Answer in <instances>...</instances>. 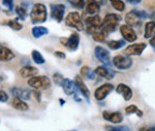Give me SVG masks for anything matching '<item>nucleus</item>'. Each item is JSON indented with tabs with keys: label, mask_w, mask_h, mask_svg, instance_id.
Listing matches in <instances>:
<instances>
[{
	"label": "nucleus",
	"mask_w": 155,
	"mask_h": 131,
	"mask_svg": "<svg viewBox=\"0 0 155 131\" xmlns=\"http://www.w3.org/2000/svg\"><path fill=\"white\" fill-rule=\"evenodd\" d=\"M48 18V11L47 6L42 3H35L32 6V9L30 11V19L32 24H39L47 21Z\"/></svg>",
	"instance_id": "1"
},
{
	"label": "nucleus",
	"mask_w": 155,
	"mask_h": 131,
	"mask_svg": "<svg viewBox=\"0 0 155 131\" xmlns=\"http://www.w3.org/2000/svg\"><path fill=\"white\" fill-rule=\"evenodd\" d=\"M120 16L116 14H107L106 17H104V21H102V24H101V32L104 33V35L110 34L112 32L115 31L116 27L118 26V23L120 21Z\"/></svg>",
	"instance_id": "2"
},
{
	"label": "nucleus",
	"mask_w": 155,
	"mask_h": 131,
	"mask_svg": "<svg viewBox=\"0 0 155 131\" xmlns=\"http://www.w3.org/2000/svg\"><path fill=\"white\" fill-rule=\"evenodd\" d=\"M27 84L33 89L46 90L51 87V80L46 75H36L27 80Z\"/></svg>",
	"instance_id": "3"
},
{
	"label": "nucleus",
	"mask_w": 155,
	"mask_h": 131,
	"mask_svg": "<svg viewBox=\"0 0 155 131\" xmlns=\"http://www.w3.org/2000/svg\"><path fill=\"white\" fill-rule=\"evenodd\" d=\"M65 24L68 27L77 29L78 31H83L84 30V24L82 22L81 15L78 11H71L65 18Z\"/></svg>",
	"instance_id": "4"
},
{
	"label": "nucleus",
	"mask_w": 155,
	"mask_h": 131,
	"mask_svg": "<svg viewBox=\"0 0 155 131\" xmlns=\"http://www.w3.org/2000/svg\"><path fill=\"white\" fill-rule=\"evenodd\" d=\"M112 63H113V65L117 69L125 70L130 68L134 62H132V59L130 57L124 56V55H117V56L114 57Z\"/></svg>",
	"instance_id": "5"
},
{
	"label": "nucleus",
	"mask_w": 155,
	"mask_h": 131,
	"mask_svg": "<svg viewBox=\"0 0 155 131\" xmlns=\"http://www.w3.org/2000/svg\"><path fill=\"white\" fill-rule=\"evenodd\" d=\"M60 42H61L63 46H65L69 51H77V49L79 47L80 44V36L79 33L74 32L71 34V36L68 38L66 37H61L60 38Z\"/></svg>",
	"instance_id": "6"
},
{
	"label": "nucleus",
	"mask_w": 155,
	"mask_h": 131,
	"mask_svg": "<svg viewBox=\"0 0 155 131\" xmlns=\"http://www.w3.org/2000/svg\"><path fill=\"white\" fill-rule=\"evenodd\" d=\"M94 55L97 58V60H99L102 64H104V66H111L112 65L110 52L104 49V47H102L101 46L96 47L94 49Z\"/></svg>",
	"instance_id": "7"
},
{
	"label": "nucleus",
	"mask_w": 155,
	"mask_h": 131,
	"mask_svg": "<svg viewBox=\"0 0 155 131\" xmlns=\"http://www.w3.org/2000/svg\"><path fill=\"white\" fill-rule=\"evenodd\" d=\"M113 90H114V85L106 83V84L101 85V87L95 89V91H94V97H95L96 100L101 101V100L106 99V97L113 91Z\"/></svg>",
	"instance_id": "8"
},
{
	"label": "nucleus",
	"mask_w": 155,
	"mask_h": 131,
	"mask_svg": "<svg viewBox=\"0 0 155 131\" xmlns=\"http://www.w3.org/2000/svg\"><path fill=\"white\" fill-rule=\"evenodd\" d=\"M50 9H51V17L56 20L58 23H61L64 18L65 5L64 4H52Z\"/></svg>",
	"instance_id": "9"
},
{
	"label": "nucleus",
	"mask_w": 155,
	"mask_h": 131,
	"mask_svg": "<svg viewBox=\"0 0 155 131\" xmlns=\"http://www.w3.org/2000/svg\"><path fill=\"white\" fill-rule=\"evenodd\" d=\"M146 49V44L141 42V44H130L124 50V55L125 56H140L142 55V53L144 52V50Z\"/></svg>",
	"instance_id": "10"
},
{
	"label": "nucleus",
	"mask_w": 155,
	"mask_h": 131,
	"mask_svg": "<svg viewBox=\"0 0 155 131\" xmlns=\"http://www.w3.org/2000/svg\"><path fill=\"white\" fill-rule=\"evenodd\" d=\"M120 32H121V35L123 36V38L125 39L126 41L134 42V41H136L137 38L136 31L132 29V27L128 26V25H126V24L120 26Z\"/></svg>",
	"instance_id": "11"
},
{
	"label": "nucleus",
	"mask_w": 155,
	"mask_h": 131,
	"mask_svg": "<svg viewBox=\"0 0 155 131\" xmlns=\"http://www.w3.org/2000/svg\"><path fill=\"white\" fill-rule=\"evenodd\" d=\"M102 118H104V120L109 121V122L113 123V124H119V123L122 122V120H123V117H122V115L120 114L119 112H107V110H104V113H102Z\"/></svg>",
	"instance_id": "12"
},
{
	"label": "nucleus",
	"mask_w": 155,
	"mask_h": 131,
	"mask_svg": "<svg viewBox=\"0 0 155 131\" xmlns=\"http://www.w3.org/2000/svg\"><path fill=\"white\" fill-rule=\"evenodd\" d=\"M11 92L12 94V96L19 98V99L22 100H29L30 97H31V92L27 89H22V88H12Z\"/></svg>",
	"instance_id": "13"
},
{
	"label": "nucleus",
	"mask_w": 155,
	"mask_h": 131,
	"mask_svg": "<svg viewBox=\"0 0 155 131\" xmlns=\"http://www.w3.org/2000/svg\"><path fill=\"white\" fill-rule=\"evenodd\" d=\"M74 83H76V86L78 88V91L81 92V94L86 98L87 101H89V98H90V91L89 89L87 88V86L85 85V83L83 82V80L81 79L80 75H77L76 79H74Z\"/></svg>",
	"instance_id": "14"
},
{
	"label": "nucleus",
	"mask_w": 155,
	"mask_h": 131,
	"mask_svg": "<svg viewBox=\"0 0 155 131\" xmlns=\"http://www.w3.org/2000/svg\"><path fill=\"white\" fill-rule=\"evenodd\" d=\"M116 92L123 95V98L125 101H128L132 98V90L125 84H119L116 87Z\"/></svg>",
	"instance_id": "15"
},
{
	"label": "nucleus",
	"mask_w": 155,
	"mask_h": 131,
	"mask_svg": "<svg viewBox=\"0 0 155 131\" xmlns=\"http://www.w3.org/2000/svg\"><path fill=\"white\" fill-rule=\"evenodd\" d=\"M61 87L63 88V91L66 95H72V94L74 95L76 92L78 91L76 83L72 82V80L69 79H64L63 84H62Z\"/></svg>",
	"instance_id": "16"
},
{
	"label": "nucleus",
	"mask_w": 155,
	"mask_h": 131,
	"mask_svg": "<svg viewBox=\"0 0 155 131\" xmlns=\"http://www.w3.org/2000/svg\"><path fill=\"white\" fill-rule=\"evenodd\" d=\"M37 72H38V70L37 68L33 66H24L22 67L21 69H20L19 74L21 75L22 77H25V79H31V77H36Z\"/></svg>",
	"instance_id": "17"
},
{
	"label": "nucleus",
	"mask_w": 155,
	"mask_h": 131,
	"mask_svg": "<svg viewBox=\"0 0 155 131\" xmlns=\"http://www.w3.org/2000/svg\"><path fill=\"white\" fill-rule=\"evenodd\" d=\"M94 74L101 77H104V79L111 80L115 77V72L112 71L111 69H109L106 66H98L94 70Z\"/></svg>",
	"instance_id": "18"
},
{
	"label": "nucleus",
	"mask_w": 155,
	"mask_h": 131,
	"mask_svg": "<svg viewBox=\"0 0 155 131\" xmlns=\"http://www.w3.org/2000/svg\"><path fill=\"white\" fill-rule=\"evenodd\" d=\"M15 58V54L8 47L0 46V61H11Z\"/></svg>",
	"instance_id": "19"
},
{
	"label": "nucleus",
	"mask_w": 155,
	"mask_h": 131,
	"mask_svg": "<svg viewBox=\"0 0 155 131\" xmlns=\"http://www.w3.org/2000/svg\"><path fill=\"white\" fill-rule=\"evenodd\" d=\"M12 106L14 107L15 110H21V112H26V110H28V108H29V105L27 104L24 100L19 99V98H16V97L12 98Z\"/></svg>",
	"instance_id": "20"
},
{
	"label": "nucleus",
	"mask_w": 155,
	"mask_h": 131,
	"mask_svg": "<svg viewBox=\"0 0 155 131\" xmlns=\"http://www.w3.org/2000/svg\"><path fill=\"white\" fill-rule=\"evenodd\" d=\"M87 24H88V27H93V28H96V29H101V19L99 16H92V17H89V18H86L85 20Z\"/></svg>",
	"instance_id": "21"
},
{
	"label": "nucleus",
	"mask_w": 155,
	"mask_h": 131,
	"mask_svg": "<svg viewBox=\"0 0 155 131\" xmlns=\"http://www.w3.org/2000/svg\"><path fill=\"white\" fill-rule=\"evenodd\" d=\"M140 18L137 16L136 12L134 11H129L128 14L125 16V22H126V25H128V26H137V25H140Z\"/></svg>",
	"instance_id": "22"
},
{
	"label": "nucleus",
	"mask_w": 155,
	"mask_h": 131,
	"mask_svg": "<svg viewBox=\"0 0 155 131\" xmlns=\"http://www.w3.org/2000/svg\"><path fill=\"white\" fill-rule=\"evenodd\" d=\"M155 36V22L150 21L147 22L145 25V33L144 37L145 38H152Z\"/></svg>",
	"instance_id": "23"
},
{
	"label": "nucleus",
	"mask_w": 155,
	"mask_h": 131,
	"mask_svg": "<svg viewBox=\"0 0 155 131\" xmlns=\"http://www.w3.org/2000/svg\"><path fill=\"white\" fill-rule=\"evenodd\" d=\"M31 32H32L33 37H35V38H41L44 35L49 34V29L44 26H35L32 28Z\"/></svg>",
	"instance_id": "24"
},
{
	"label": "nucleus",
	"mask_w": 155,
	"mask_h": 131,
	"mask_svg": "<svg viewBox=\"0 0 155 131\" xmlns=\"http://www.w3.org/2000/svg\"><path fill=\"white\" fill-rule=\"evenodd\" d=\"M101 11V6L99 4L95 1H89L88 4L86 5V11L89 15H94L96 16V14H98Z\"/></svg>",
	"instance_id": "25"
},
{
	"label": "nucleus",
	"mask_w": 155,
	"mask_h": 131,
	"mask_svg": "<svg viewBox=\"0 0 155 131\" xmlns=\"http://www.w3.org/2000/svg\"><path fill=\"white\" fill-rule=\"evenodd\" d=\"M107 44L110 49L114 50L115 51V50H119V49H121L122 47L125 46V40H122V39H120V40H109V41L107 42Z\"/></svg>",
	"instance_id": "26"
},
{
	"label": "nucleus",
	"mask_w": 155,
	"mask_h": 131,
	"mask_svg": "<svg viewBox=\"0 0 155 131\" xmlns=\"http://www.w3.org/2000/svg\"><path fill=\"white\" fill-rule=\"evenodd\" d=\"M31 57H32V60H33L36 64L41 65V64H44V63L46 62V60H45L44 56L41 55V53H39L38 51H36V50H33V51H32Z\"/></svg>",
	"instance_id": "27"
},
{
	"label": "nucleus",
	"mask_w": 155,
	"mask_h": 131,
	"mask_svg": "<svg viewBox=\"0 0 155 131\" xmlns=\"http://www.w3.org/2000/svg\"><path fill=\"white\" fill-rule=\"evenodd\" d=\"M81 75L84 77H86V79H89V80L95 79V74H94V71H92L88 66L82 67L81 68Z\"/></svg>",
	"instance_id": "28"
},
{
	"label": "nucleus",
	"mask_w": 155,
	"mask_h": 131,
	"mask_svg": "<svg viewBox=\"0 0 155 131\" xmlns=\"http://www.w3.org/2000/svg\"><path fill=\"white\" fill-rule=\"evenodd\" d=\"M125 113L127 115H131V114H137V117L142 118L143 117V112L141 110L137 107V105L134 104H131V105H128L126 108H125Z\"/></svg>",
	"instance_id": "29"
},
{
	"label": "nucleus",
	"mask_w": 155,
	"mask_h": 131,
	"mask_svg": "<svg viewBox=\"0 0 155 131\" xmlns=\"http://www.w3.org/2000/svg\"><path fill=\"white\" fill-rule=\"evenodd\" d=\"M3 24L7 25L8 27H11V28L12 30H15V31H19V30H21L23 28V25L21 23H19L17 20H9V21H7V22H4Z\"/></svg>",
	"instance_id": "30"
},
{
	"label": "nucleus",
	"mask_w": 155,
	"mask_h": 131,
	"mask_svg": "<svg viewBox=\"0 0 155 131\" xmlns=\"http://www.w3.org/2000/svg\"><path fill=\"white\" fill-rule=\"evenodd\" d=\"M111 4H112V6L118 11H123L124 9H125V3H124L122 0H112Z\"/></svg>",
	"instance_id": "31"
},
{
	"label": "nucleus",
	"mask_w": 155,
	"mask_h": 131,
	"mask_svg": "<svg viewBox=\"0 0 155 131\" xmlns=\"http://www.w3.org/2000/svg\"><path fill=\"white\" fill-rule=\"evenodd\" d=\"M15 11H16L17 15H18L19 19H21V20H23V21H24V20L27 18V11H26V8H25V7L21 6V5H18V6H16Z\"/></svg>",
	"instance_id": "32"
},
{
	"label": "nucleus",
	"mask_w": 155,
	"mask_h": 131,
	"mask_svg": "<svg viewBox=\"0 0 155 131\" xmlns=\"http://www.w3.org/2000/svg\"><path fill=\"white\" fill-rule=\"evenodd\" d=\"M53 80L57 86H62V84H63V80H64V77L62 74L56 72V74H54V75H53Z\"/></svg>",
	"instance_id": "33"
},
{
	"label": "nucleus",
	"mask_w": 155,
	"mask_h": 131,
	"mask_svg": "<svg viewBox=\"0 0 155 131\" xmlns=\"http://www.w3.org/2000/svg\"><path fill=\"white\" fill-rule=\"evenodd\" d=\"M107 131H129V128L127 126H117V127H113V126H107Z\"/></svg>",
	"instance_id": "34"
},
{
	"label": "nucleus",
	"mask_w": 155,
	"mask_h": 131,
	"mask_svg": "<svg viewBox=\"0 0 155 131\" xmlns=\"http://www.w3.org/2000/svg\"><path fill=\"white\" fill-rule=\"evenodd\" d=\"M71 4L79 9H83L85 7V1H83V0H74V1H71Z\"/></svg>",
	"instance_id": "35"
},
{
	"label": "nucleus",
	"mask_w": 155,
	"mask_h": 131,
	"mask_svg": "<svg viewBox=\"0 0 155 131\" xmlns=\"http://www.w3.org/2000/svg\"><path fill=\"white\" fill-rule=\"evenodd\" d=\"M92 37H93V39L95 40V41L102 42L104 40V38H106V35L102 33L101 31H98V32H96V33H94L93 35H92Z\"/></svg>",
	"instance_id": "36"
},
{
	"label": "nucleus",
	"mask_w": 155,
	"mask_h": 131,
	"mask_svg": "<svg viewBox=\"0 0 155 131\" xmlns=\"http://www.w3.org/2000/svg\"><path fill=\"white\" fill-rule=\"evenodd\" d=\"M2 4H3L4 6L7 7V8L9 9V11H12V9L15 8V5H14V2L11 1V0H3V1L1 2Z\"/></svg>",
	"instance_id": "37"
},
{
	"label": "nucleus",
	"mask_w": 155,
	"mask_h": 131,
	"mask_svg": "<svg viewBox=\"0 0 155 131\" xmlns=\"http://www.w3.org/2000/svg\"><path fill=\"white\" fill-rule=\"evenodd\" d=\"M8 100V95L5 91L0 90V102H6Z\"/></svg>",
	"instance_id": "38"
},
{
	"label": "nucleus",
	"mask_w": 155,
	"mask_h": 131,
	"mask_svg": "<svg viewBox=\"0 0 155 131\" xmlns=\"http://www.w3.org/2000/svg\"><path fill=\"white\" fill-rule=\"evenodd\" d=\"M134 11L136 12V15L137 17L140 18V19H146V18H148V14L147 12H145L143 11H137V9H134Z\"/></svg>",
	"instance_id": "39"
},
{
	"label": "nucleus",
	"mask_w": 155,
	"mask_h": 131,
	"mask_svg": "<svg viewBox=\"0 0 155 131\" xmlns=\"http://www.w3.org/2000/svg\"><path fill=\"white\" fill-rule=\"evenodd\" d=\"M32 94H33V96L35 97V99L37 100V101L38 102L41 101V94L38 90H34V91H32Z\"/></svg>",
	"instance_id": "40"
},
{
	"label": "nucleus",
	"mask_w": 155,
	"mask_h": 131,
	"mask_svg": "<svg viewBox=\"0 0 155 131\" xmlns=\"http://www.w3.org/2000/svg\"><path fill=\"white\" fill-rule=\"evenodd\" d=\"M54 55H55V56H56V57L60 58V59H65V58H66V55L64 54V53H62V52H59V51L55 52V53H54Z\"/></svg>",
	"instance_id": "41"
},
{
	"label": "nucleus",
	"mask_w": 155,
	"mask_h": 131,
	"mask_svg": "<svg viewBox=\"0 0 155 131\" xmlns=\"http://www.w3.org/2000/svg\"><path fill=\"white\" fill-rule=\"evenodd\" d=\"M139 131H155V126L153 127H142Z\"/></svg>",
	"instance_id": "42"
},
{
	"label": "nucleus",
	"mask_w": 155,
	"mask_h": 131,
	"mask_svg": "<svg viewBox=\"0 0 155 131\" xmlns=\"http://www.w3.org/2000/svg\"><path fill=\"white\" fill-rule=\"evenodd\" d=\"M149 44H150V46H151L152 47H153L154 51H155V36H154V37H152V38L150 39Z\"/></svg>",
	"instance_id": "43"
},
{
	"label": "nucleus",
	"mask_w": 155,
	"mask_h": 131,
	"mask_svg": "<svg viewBox=\"0 0 155 131\" xmlns=\"http://www.w3.org/2000/svg\"><path fill=\"white\" fill-rule=\"evenodd\" d=\"M128 2L131 4H139L140 3V1H128Z\"/></svg>",
	"instance_id": "44"
},
{
	"label": "nucleus",
	"mask_w": 155,
	"mask_h": 131,
	"mask_svg": "<svg viewBox=\"0 0 155 131\" xmlns=\"http://www.w3.org/2000/svg\"><path fill=\"white\" fill-rule=\"evenodd\" d=\"M64 103H65V100H63V99H60V104H61V105H63Z\"/></svg>",
	"instance_id": "45"
},
{
	"label": "nucleus",
	"mask_w": 155,
	"mask_h": 131,
	"mask_svg": "<svg viewBox=\"0 0 155 131\" xmlns=\"http://www.w3.org/2000/svg\"><path fill=\"white\" fill-rule=\"evenodd\" d=\"M150 17H151L152 19H155V14H153V15H152V16H150Z\"/></svg>",
	"instance_id": "46"
},
{
	"label": "nucleus",
	"mask_w": 155,
	"mask_h": 131,
	"mask_svg": "<svg viewBox=\"0 0 155 131\" xmlns=\"http://www.w3.org/2000/svg\"><path fill=\"white\" fill-rule=\"evenodd\" d=\"M71 131H77V130H71Z\"/></svg>",
	"instance_id": "47"
}]
</instances>
